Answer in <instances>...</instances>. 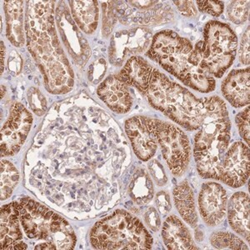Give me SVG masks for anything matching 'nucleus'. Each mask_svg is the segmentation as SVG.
Listing matches in <instances>:
<instances>
[{
  "label": "nucleus",
  "mask_w": 250,
  "mask_h": 250,
  "mask_svg": "<svg viewBox=\"0 0 250 250\" xmlns=\"http://www.w3.org/2000/svg\"><path fill=\"white\" fill-rule=\"evenodd\" d=\"M25 33L28 48L43 73L48 91L68 93L74 86V75L55 29L54 2L29 1Z\"/></svg>",
  "instance_id": "1"
},
{
  "label": "nucleus",
  "mask_w": 250,
  "mask_h": 250,
  "mask_svg": "<svg viewBox=\"0 0 250 250\" xmlns=\"http://www.w3.org/2000/svg\"><path fill=\"white\" fill-rule=\"evenodd\" d=\"M204 120L194 137L193 157L204 179L219 180L222 163L231 140L227 106L219 97L203 98Z\"/></svg>",
  "instance_id": "2"
},
{
  "label": "nucleus",
  "mask_w": 250,
  "mask_h": 250,
  "mask_svg": "<svg viewBox=\"0 0 250 250\" xmlns=\"http://www.w3.org/2000/svg\"><path fill=\"white\" fill-rule=\"evenodd\" d=\"M193 49L189 40L179 36L176 32L164 30L152 39L147 56L185 85L201 93H210L215 89V80L209 73L191 63Z\"/></svg>",
  "instance_id": "3"
},
{
  "label": "nucleus",
  "mask_w": 250,
  "mask_h": 250,
  "mask_svg": "<svg viewBox=\"0 0 250 250\" xmlns=\"http://www.w3.org/2000/svg\"><path fill=\"white\" fill-rule=\"evenodd\" d=\"M152 107L188 131L197 130L204 120L202 99L153 68L144 93Z\"/></svg>",
  "instance_id": "4"
},
{
  "label": "nucleus",
  "mask_w": 250,
  "mask_h": 250,
  "mask_svg": "<svg viewBox=\"0 0 250 250\" xmlns=\"http://www.w3.org/2000/svg\"><path fill=\"white\" fill-rule=\"evenodd\" d=\"M20 223L28 239L43 241L40 250H72L76 245L74 229L65 219L29 198L18 202Z\"/></svg>",
  "instance_id": "5"
},
{
  "label": "nucleus",
  "mask_w": 250,
  "mask_h": 250,
  "mask_svg": "<svg viewBox=\"0 0 250 250\" xmlns=\"http://www.w3.org/2000/svg\"><path fill=\"white\" fill-rule=\"evenodd\" d=\"M90 243L96 250H150L153 239L140 219L118 209L92 228Z\"/></svg>",
  "instance_id": "6"
},
{
  "label": "nucleus",
  "mask_w": 250,
  "mask_h": 250,
  "mask_svg": "<svg viewBox=\"0 0 250 250\" xmlns=\"http://www.w3.org/2000/svg\"><path fill=\"white\" fill-rule=\"evenodd\" d=\"M238 39L227 23L212 20L205 24L204 40L193 46L203 69L213 78H222L235 60Z\"/></svg>",
  "instance_id": "7"
},
{
  "label": "nucleus",
  "mask_w": 250,
  "mask_h": 250,
  "mask_svg": "<svg viewBox=\"0 0 250 250\" xmlns=\"http://www.w3.org/2000/svg\"><path fill=\"white\" fill-rule=\"evenodd\" d=\"M156 135L169 170L173 175L181 176L190 161V144L187 135L175 125L159 120H157Z\"/></svg>",
  "instance_id": "8"
},
{
  "label": "nucleus",
  "mask_w": 250,
  "mask_h": 250,
  "mask_svg": "<svg viewBox=\"0 0 250 250\" xmlns=\"http://www.w3.org/2000/svg\"><path fill=\"white\" fill-rule=\"evenodd\" d=\"M116 15L124 24L139 23L157 25L173 19V9L165 1H122L115 2Z\"/></svg>",
  "instance_id": "9"
},
{
  "label": "nucleus",
  "mask_w": 250,
  "mask_h": 250,
  "mask_svg": "<svg viewBox=\"0 0 250 250\" xmlns=\"http://www.w3.org/2000/svg\"><path fill=\"white\" fill-rule=\"evenodd\" d=\"M33 123L32 114L20 103L10 108L8 120L1 130V156L17 154L25 142Z\"/></svg>",
  "instance_id": "10"
},
{
  "label": "nucleus",
  "mask_w": 250,
  "mask_h": 250,
  "mask_svg": "<svg viewBox=\"0 0 250 250\" xmlns=\"http://www.w3.org/2000/svg\"><path fill=\"white\" fill-rule=\"evenodd\" d=\"M157 120L145 116L132 117L125 122V131L134 154L143 161L152 159L158 148Z\"/></svg>",
  "instance_id": "11"
},
{
  "label": "nucleus",
  "mask_w": 250,
  "mask_h": 250,
  "mask_svg": "<svg viewBox=\"0 0 250 250\" xmlns=\"http://www.w3.org/2000/svg\"><path fill=\"white\" fill-rule=\"evenodd\" d=\"M250 148L237 141L229 146L222 163L220 181L237 188L245 185L250 177Z\"/></svg>",
  "instance_id": "12"
},
{
  "label": "nucleus",
  "mask_w": 250,
  "mask_h": 250,
  "mask_svg": "<svg viewBox=\"0 0 250 250\" xmlns=\"http://www.w3.org/2000/svg\"><path fill=\"white\" fill-rule=\"evenodd\" d=\"M227 193L218 183L202 185L199 195V213L206 225L215 227L224 221L227 212Z\"/></svg>",
  "instance_id": "13"
},
{
  "label": "nucleus",
  "mask_w": 250,
  "mask_h": 250,
  "mask_svg": "<svg viewBox=\"0 0 250 250\" xmlns=\"http://www.w3.org/2000/svg\"><path fill=\"white\" fill-rule=\"evenodd\" d=\"M97 94L100 100L117 114H126L132 108V96L127 84L119 74L106 78L98 87Z\"/></svg>",
  "instance_id": "14"
},
{
  "label": "nucleus",
  "mask_w": 250,
  "mask_h": 250,
  "mask_svg": "<svg viewBox=\"0 0 250 250\" xmlns=\"http://www.w3.org/2000/svg\"><path fill=\"white\" fill-rule=\"evenodd\" d=\"M20 209L18 202L3 205L1 208V250H26L20 226Z\"/></svg>",
  "instance_id": "15"
},
{
  "label": "nucleus",
  "mask_w": 250,
  "mask_h": 250,
  "mask_svg": "<svg viewBox=\"0 0 250 250\" xmlns=\"http://www.w3.org/2000/svg\"><path fill=\"white\" fill-rule=\"evenodd\" d=\"M250 68L235 69L222 83V94L234 108L249 105L250 102Z\"/></svg>",
  "instance_id": "16"
},
{
  "label": "nucleus",
  "mask_w": 250,
  "mask_h": 250,
  "mask_svg": "<svg viewBox=\"0 0 250 250\" xmlns=\"http://www.w3.org/2000/svg\"><path fill=\"white\" fill-rule=\"evenodd\" d=\"M113 41L118 43H126V45L111 44L110 61L115 65L119 66L124 62L128 54L142 53L147 43L150 42V34L141 29H134L129 31H121L117 34Z\"/></svg>",
  "instance_id": "17"
},
{
  "label": "nucleus",
  "mask_w": 250,
  "mask_h": 250,
  "mask_svg": "<svg viewBox=\"0 0 250 250\" xmlns=\"http://www.w3.org/2000/svg\"><path fill=\"white\" fill-rule=\"evenodd\" d=\"M228 218L232 229L250 242V196L248 193L237 192L231 197L228 204Z\"/></svg>",
  "instance_id": "18"
},
{
  "label": "nucleus",
  "mask_w": 250,
  "mask_h": 250,
  "mask_svg": "<svg viewBox=\"0 0 250 250\" xmlns=\"http://www.w3.org/2000/svg\"><path fill=\"white\" fill-rule=\"evenodd\" d=\"M162 236L168 250H199L187 227L175 216L168 217L163 225Z\"/></svg>",
  "instance_id": "19"
},
{
  "label": "nucleus",
  "mask_w": 250,
  "mask_h": 250,
  "mask_svg": "<svg viewBox=\"0 0 250 250\" xmlns=\"http://www.w3.org/2000/svg\"><path fill=\"white\" fill-rule=\"evenodd\" d=\"M154 67L140 56L129 58L120 72V77L127 84L136 88L144 94L148 87Z\"/></svg>",
  "instance_id": "20"
},
{
  "label": "nucleus",
  "mask_w": 250,
  "mask_h": 250,
  "mask_svg": "<svg viewBox=\"0 0 250 250\" xmlns=\"http://www.w3.org/2000/svg\"><path fill=\"white\" fill-rule=\"evenodd\" d=\"M7 37L16 47L25 43V25L23 18V1H7L4 3Z\"/></svg>",
  "instance_id": "21"
},
{
  "label": "nucleus",
  "mask_w": 250,
  "mask_h": 250,
  "mask_svg": "<svg viewBox=\"0 0 250 250\" xmlns=\"http://www.w3.org/2000/svg\"><path fill=\"white\" fill-rule=\"evenodd\" d=\"M173 201L179 214L191 227L198 225V213L195 206L194 194L190 185L185 180L173 188Z\"/></svg>",
  "instance_id": "22"
},
{
  "label": "nucleus",
  "mask_w": 250,
  "mask_h": 250,
  "mask_svg": "<svg viewBox=\"0 0 250 250\" xmlns=\"http://www.w3.org/2000/svg\"><path fill=\"white\" fill-rule=\"evenodd\" d=\"M72 15L80 29L93 34L99 23L100 9L97 1H70Z\"/></svg>",
  "instance_id": "23"
},
{
  "label": "nucleus",
  "mask_w": 250,
  "mask_h": 250,
  "mask_svg": "<svg viewBox=\"0 0 250 250\" xmlns=\"http://www.w3.org/2000/svg\"><path fill=\"white\" fill-rule=\"evenodd\" d=\"M128 191L137 205H145L150 202L154 197V185L146 171L140 169L134 173Z\"/></svg>",
  "instance_id": "24"
},
{
  "label": "nucleus",
  "mask_w": 250,
  "mask_h": 250,
  "mask_svg": "<svg viewBox=\"0 0 250 250\" xmlns=\"http://www.w3.org/2000/svg\"><path fill=\"white\" fill-rule=\"evenodd\" d=\"M20 181V173L12 163L1 161V199H9Z\"/></svg>",
  "instance_id": "25"
},
{
  "label": "nucleus",
  "mask_w": 250,
  "mask_h": 250,
  "mask_svg": "<svg viewBox=\"0 0 250 250\" xmlns=\"http://www.w3.org/2000/svg\"><path fill=\"white\" fill-rule=\"evenodd\" d=\"M210 244L219 250H249L245 242L229 232H215L210 236Z\"/></svg>",
  "instance_id": "26"
},
{
  "label": "nucleus",
  "mask_w": 250,
  "mask_h": 250,
  "mask_svg": "<svg viewBox=\"0 0 250 250\" xmlns=\"http://www.w3.org/2000/svg\"><path fill=\"white\" fill-rule=\"evenodd\" d=\"M249 1H232L227 6L229 20L236 24H243L249 18Z\"/></svg>",
  "instance_id": "27"
},
{
  "label": "nucleus",
  "mask_w": 250,
  "mask_h": 250,
  "mask_svg": "<svg viewBox=\"0 0 250 250\" xmlns=\"http://www.w3.org/2000/svg\"><path fill=\"white\" fill-rule=\"evenodd\" d=\"M250 107L248 106L245 110L242 111L237 114L235 118L236 124L239 128V134L243 138V140L246 142L249 146L250 142Z\"/></svg>",
  "instance_id": "28"
},
{
  "label": "nucleus",
  "mask_w": 250,
  "mask_h": 250,
  "mask_svg": "<svg viewBox=\"0 0 250 250\" xmlns=\"http://www.w3.org/2000/svg\"><path fill=\"white\" fill-rule=\"evenodd\" d=\"M197 5L199 11L219 17L225 10V3L223 1H198Z\"/></svg>",
  "instance_id": "29"
},
{
  "label": "nucleus",
  "mask_w": 250,
  "mask_h": 250,
  "mask_svg": "<svg viewBox=\"0 0 250 250\" xmlns=\"http://www.w3.org/2000/svg\"><path fill=\"white\" fill-rule=\"evenodd\" d=\"M239 61L245 64H250V26L242 37L241 43L239 50Z\"/></svg>",
  "instance_id": "30"
},
{
  "label": "nucleus",
  "mask_w": 250,
  "mask_h": 250,
  "mask_svg": "<svg viewBox=\"0 0 250 250\" xmlns=\"http://www.w3.org/2000/svg\"><path fill=\"white\" fill-rule=\"evenodd\" d=\"M149 167H150L151 173L157 184L159 186H163L166 184L167 178L165 175V170H164L162 165H160L157 160H153V162L149 165Z\"/></svg>",
  "instance_id": "31"
},
{
  "label": "nucleus",
  "mask_w": 250,
  "mask_h": 250,
  "mask_svg": "<svg viewBox=\"0 0 250 250\" xmlns=\"http://www.w3.org/2000/svg\"><path fill=\"white\" fill-rule=\"evenodd\" d=\"M179 11L185 16H195L197 15V9L194 3L192 1H174Z\"/></svg>",
  "instance_id": "32"
},
{
  "label": "nucleus",
  "mask_w": 250,
  "mask_h": 250,
  "mask_svg": "<svg viewBox=\"0 0 250 250\" xmlns=\"http://www.w3.org/2000/svg\"><path fill=\"white\" fill-rule=\"evenodd\" d=\"M145 219L148 227L152 230L157 231L159 229L160 220H159V214L154 208H149L145 214Z\"/></svg>",
  "instance_id": "33"
},
{
  "label": "nucleus",
  "mask_w": 250,
  "mask_h": 250,
  "mask_svg": "<svg viewBox=\"0 0 250 250\" xmlns=\"http://www.w3.org/2000/svg\"><path fill=\"white\" fill-rule=\"evenodd\" d=\"M157 206L162 213H167L171 208L170 199L166 193H160L157 195Z\"/></svg>",
  "instance_id": "34"
},
{
  "label": "nucleus",
  "mask_w": 250,
  "mask_h": 250,
  "mask_svg": "<svg viewBox=\"0 0 250 250\" xmlns=\"http://www.w3.org/2000/svg\"><path fill=\"white\" fill-rule=\"evenodd\" d=\"M4 55H5V47L3 45V43H1V59H2V68H1V73L3 72L4 68Z\"/></svg>",
  "instance_id": "35"
}]
</instances>
